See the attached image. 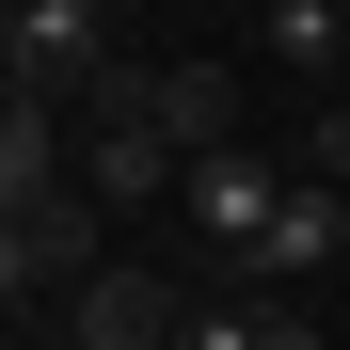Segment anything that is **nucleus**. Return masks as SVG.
<instances>
[{"label":"nucleus","mask_w":350,"mask_h":350,"mask_svg":"<svg viewBox=\"0 0 350 350\" xmlns=\"http://www.w3.org/2000/svg\"><path fill=\"white\" fill-rule=\"evenodd\" d=\"M286 175H303V159H286V144H207L191 175H175V255H191L207 286H255V239H271V207H286Z\"/></svg>","instance_id":"f257e3e1"},{"label":"nucleus","mask_w":350,"mask_h":350,"mask_svg":"<svg viewBox=\"0 0 350 350\" xmlns=\"http://www.w3.org/2000/svg\"><path fill=\"white\" fill-rule=\"evenodd\" d=\"M96 223H111V207L80 191V175H64V191H32V207H0V303H16V319H64L80 286L111 271Z\"/></svg>","instance_id":"f03ea898"},{"label":"nucleus","mask_w":350,"mask_h":350,"mask_svg":"<svg viewBox=\"0 0 350 350\" xmlns=\"http://www.w3.org/2000/svg\"><path fill=\"white\" fill-rule=\"evenodd\" d=\"M111 80V0H0V96H96Z\"/></svg>","instance_id":"7ed1b4c3"},{"label":"nucleus","mask_w":350,"mask_h":350,"mask_svg":"<svg viewBox=\"0 0 350 350\" xmlns=\"http://www.w3.org/2000/svg\"><path fill=\"white\" fill-rule=\"evenodd\" d=\"M191 303H207V286H175V271H144V255H111L80 303H64V334H96V350H175V334H191ZM16 334H32V319H16Z\"/></svg>","instance_id":"20e7f679"},{"label":"nucleus","mask_w":350,"mask_h":350,"mask_svg":"<svg viewBox=\"0 0 350 350\" xmlns=\"http://www.w3.org/2000/svg\"><path fill=\"white\" fill-rule=\"evenodd\" d=\"M111 96H144V128H175V144H239V80L223 64H111Z\"/></svg>","instance_id":"39448f33"},{"label":"nucleus","mask_w":350,"mask_h":350,"mask_svg":"<svg viewBox=\"0 0 350 350\" xmlns=\"http://www.w3.org/2000/svg\"><path fill=\"white\" fill-rule=\"evenodd\" d=\"M334 255H350V191H334V175H286V207H271V239H255V286H303Z\"/></svg>","instance_id":"423d86ee"},{"label":"nucleus","mask_w":350,"mask_h":350,"mask_svg":"<svg viewBox=\"0 0 350 350\" xmlns=\"http://www.w3.org/2000/svg\"><path fill=\"white\" fill-rule=\"evenodd\" d=\"M64 175H80V111L64 96H0V207L64 191Z\"/></svg>","instance_id":"0eeeda50"},{"label":"nucleus","mask_w":350,"mask_h":350,"mask_svg":"<svg viewBox=\"0 0 350 350\" xmlns=\"http://www.w3.org/2000/svg\"><path fill=\"white\" fill-rule=\"evenodd\" d=\"M271 64H350V0H255Z\"/></svg>","instance_id":"6e6552de"},{"label":"nucleus","mask_w":350,"mask_h":350,"mask_svg":"<svg viewBox=\"0 0 350 350\" xmlns=\"http://www.w3.org/2000/svg\"><path fill=\"white\" fill-rule=\"evenodd\" d=\"M175 350H271V286H207Z\"/></svg>","instance_id":"1a4fd4ad"},{"label":"nucleus","mask_w":350,"mask_h":350,"mask_svg":"<svg viewBox=\"0 0 350 350\" xmlns=\"http://www.w3.org/2000/svg\"><path fill=\"white\" fill-rule=\"evenodd\" d=\"M286 159H303V175H334V191H350V80L303 111V128H286Z\"/></svg>","instance_id":"9d476101"},{"label":"nucleus","mask_w":350,"mask_h":350,"mask_svg":"<svg viewBox=\"0 0 350 350\" xmlns=\"http://www.w3.org/2000/svg\"><path fill=\"white\" fill-rule=\"evenodd\" d=\"M271 350H334V334H319V319H303V303H271Z\"/></svg>","instance_id":"9b49d317"},{"label":"nucleus","mask_w":350,"mask_h":350,"mask_svg":"<svg viewBox=\"0 0 350 350\" xmlns=\"http://www.w3.org/2000/svg\"><path fill=\"white\" fill-rule=\"evenodd\" d=\"M334 80H350V64H334Z\"/></svg>","instance_id":"f8f14e48"}]
</instances>
